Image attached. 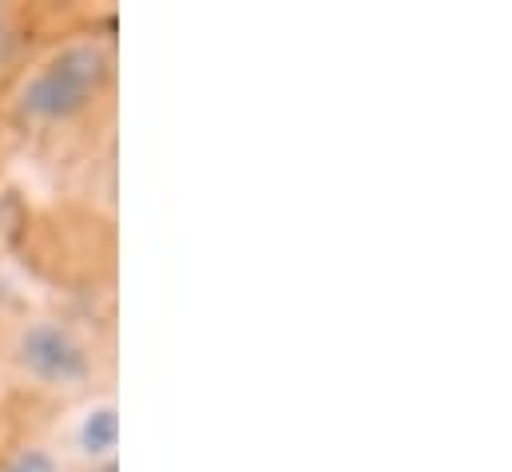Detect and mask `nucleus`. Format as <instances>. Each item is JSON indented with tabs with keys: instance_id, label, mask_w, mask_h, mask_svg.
<instances>
[{
	"instance_id": "f257e3e1",
	"label": "nucleus",
	"mask_w": 512,
	"mask_h": 472,
	"mask_svg": "<svg viewBox=\"0 0 512 472\" xmlns=\"http://www.w3.org/2000/svg\"><path fill=\"white\" fill-rule=\"evenodd\" d=\"M112 80V52L104 40H72L52 52L20 88V112L40 123L80 116Z\"/></svg>"
},
{
	"instance_id": "f03ea898",
	"label": "nucleus",
	"mask_w": 512,
	"mask_h": 472,
	"mask_svg": "<svg viewBox=\"0 0 512 472\" xmlns=\"http://www.w3.org/2000/svg\"><path fill=\"white\" fill-rule=\"evenodd\" d=\"M12 357L32 381H40L48 389H76L92 373L88 346L76 338L72 326L56 322V318H36V322L20 326V334L12 342Z\"/></svg>"
},
{
	"instance_id": "7ed1b4c3",
	"label": "nucleus",
	"mask_w": 512,
	"mask_h": 472,
	"mask_svg": "<svg viewBox=\"0 0 512 472\" xmlns=\"http://www.w3.org/2000/svg\"><path fill=\"white\" fill-rule=\"evenodd\" d=\"M116 441H120V421H116V409L112 405H100L84 417L80 425V449L96 461H112L116 457Z\"/></svg>"
},
{
	"instance_id": "20e7f679",
	"label": "nucleus",
	"mask_w": 512,
	"mask_h": 472,
	"mask_svg": "<svg viewBox=\"0 0 512 472\" xmlns=\"http://www.w3.org/2000/svg\"><path fill=\"white\" fill-rule=\"evenodd\" d=\"M4 472H64V469H60V461H56L48 449L28 445V449H20V453L4 465Z\"/></svg>"
},
{
	"instance_id": "39448f33",
	"label": "nucleus",
	"mask_w": 512,
	"mask_h": 472,
	"mask_svg": "<svg viewBox=\"0 0 512 472\" xmlns=\"http://www.w3.org/2000/svg\"><path fill=\"white\" fill-rule=\"evenodd\" d=\"M92 472H120V465H116V457H112V461H96Z\"/></svg>"
}]
</instances>
